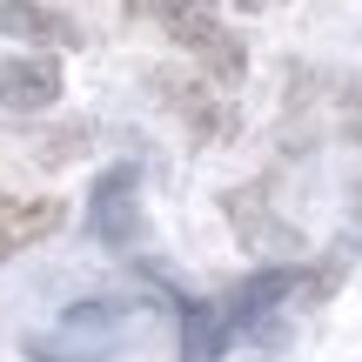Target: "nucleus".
Listing matches in <instances>:
<instances>
[{
	"label": "nucleus",
	"instance_id": "nucleus-1",
	"mask_svg": "<svg viewBox=\"0 0 362 362\" xmlns=\"http://www.w3.org/2000/svg\"><path fill=\"white\" fill-rule=\"evenodd\" d=\"M148 13H155L161 34H168L181 54H194V61H202L208 74L221 81V88H235V81H242L248 54H242V40L221 27L215 0H148Z\"/></svg>",
	"mask_w": 362,
	"mask_h": 362
},
{
	"label": "nucleus",
	"instance_id": "nucleus-2",
	"mask_svg": "<svg viewBox=\"0 0 362 362\" xmlns=\"http://www.w3.org/2000/svg\"><path fill=\"white\" fill-rule=\"evenodd\" d=\"M88 228H94V242L115 248V255L141 242V175H134L128 161L94 181V194H88Z\"/></svg>",
	"mask_w": 362,
	"mask_h": 362
},
{
	"label": "nucleus",
	"instance_id": "nucleus-3",
	"mask_svg": "<svg viewBox=\"0 0 362 362\" xmlns=\"http://www.w3.org/2000/svg\"><path fill=\"white\" fill-rule=\"evenodd\" d=\"M221 208H228V228H235V242H242V248H255V255H269V262H296L302 255V235L269 208V194H262V188H228V194H221Z\"/></svg>",
	"mask_w": 362,
	"mask_h": 362
},
{
	"label": "nucleus",
	"instance_id": "nucleus-4",
	"mask_svg": "<svg viewBox=\"0 0 362 362\" xmlns=\"http://www.w3.org/2000/svg\"><path fill=\"white\" fill-rule=\"evenodd\" d=\"M155 88H161V101H168L181 121H188V134H194V141H228V134H235V107H228V94H215L208 81L161 67V74H155Z\"/></svg>",
	"mask_w": 362,
	"mask_h": 362
},
{
	"label": "nucleus",
	"instance_id": "nucleus-5",
	"mask_svg": "<svg viewBox=\"0 0 362 362\" xmlns=\"http://www.w3.org/2000/svg\"><path fill=\"white\" fill-rule=\"evenodd\" d=\"M296 282H302L296 262H269V269H255L248 282H235L228 296H221V315H228V329H255L269 309H288Z\"/></svg>",
	"mask_w": 362,
	"mask_h": 362
},
{
	"label": "nucleus",
	"instance_id": "nucleus-6",
	"mask_svg": "<svg viewBox=\"0 0 362 362\" xmlns=\"http://www.w3.org/2000/svg\"><path fill=\"white\" fill-rule=\"evenodd\" d=\"M61 101V61L54 54H13L0 67V107L7 115H40Z\"/></svg>",
	"mask_w": 362,
	"mask_h": 362
},
{
	"label": "nucleus",
	"instance_id": "nucleus-7",
	"mask_svg": "<svg viewBox=\"0 0 362 362\" xmlns=\"http://www.w3.org/2000/svg\"><path fill=\"white\" fill-rule=\"evenodd\" d=\"M61 221H67V208L54 194H0V262H13L21 248L47 242Z\"/></svg>",
	"mask_w": 362,
	"mask_h": 362
},
{
	"label": "nucleus",
	"instance_id": "nucleus-8",
	"mask_svg": "<svg viewBox=\"0 0 362 362\" xmlns=\"http://www.w3.org/2000/svg\"><path fill=\"white\" fill-rule=\"evenodd\" d=\"M0 34L13 40H54V47H81V27L54 7H34V0H0Z\"/></svg>",
	"mask_w": 362,
	"mask_h": 362
},
{
	"label": "nucleus",
	"instance_id": "nucleus-9",
	"mask_svg": "<svg viewBox=\"0 0 362 362\" xmlns=\"http://www.w3.org/2000/svg\"><path fill=\"white\" fill-rule=\"evenodd\" d=\"M228 315H221V302H188V315H181V362H215L228 349Z\"/></svg>",
	"mask_w": 362,
	"mask_h": 362
},
{
	"label": "nucleus",
	"instance_id": "nucleus-10",
	"mask_svg": "<svg viewBox=\"0 0 362 362\" xmlns=\"http://www.w3.org/2000/svg\"><path fill=\"white\" fill-rule=\"evenodd\" d=\"M342 275H349V248H329V255H322V269H302V282H296V296H288V309H322V302L329 296H336V282H342Z\"/></svg>",
	"mask_w": 362,
	"mask_h": 362
},
{
	"label": "nucleus",
	"instance_id": "nucleus-11",
	"mask_svg": "<svg viewBox=\"0 0 362 362\" xmlns=\"http://www.w3.org/2000/svg\"><path fill=\"white\" fill-rule=\"evenodd\" d=\"M342 141L362 148V81H349V88H342Z\"/></svg>",
	"mask_w": 362,
	"mask_h": 362
},
{
	"label": "nucleus",
	"instance_id": "nucleus-12",
	"mask_svg": "<svg viewBox=\"0 0 362 362\" xmlns=\"http://www.w3.org/2000/svg\"><path fill=\"white\" fill-rule=\"evenodd\" d=\"M235 7H242V13H262V7H275V0H235Z\"/></svg>",
	"mask_w": 362,
	"mask_h": 362
},
{
	"label": "nucleus",
	"instance_id": "nucleus-13",
	"mask_svg": "<svg viewBox=\"0 0 362 362\" xmlns=\"http://www.w3.org/2000/svg\"><path fill=\"white\" fill-rule=\"evenodd\" d=\"M356 221H362V188H356Z\"/></svg>",
	"mask_w": 362,
	"mask_h": 362
}]
</instances>
